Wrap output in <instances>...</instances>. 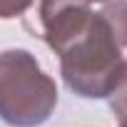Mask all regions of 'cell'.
<instances>
[{"instance_id":"6da1fadb","label":"cell","mask_w":127,"mask_h":127,"mask_svg":"<svg viewBox=\"0 0 127 127\" xmlns=\"http://www.w3.org/2000/svg\"><path fill=\"white\" fill-rule=\"evenodd\" d=\"M55 52L60 55V70L67 87L90 100L107 97L125 65L122 47L102 13H92L82 30Z\"/></svg>"},{"instance_id":"7a4b0ae2","label":"cell","mask_w":127,"mask_h":127,"mask_svg":"<svg viewBox=\"0 0 127 127\" xmlns=\"http://www.w3.org/2000/svg\"><path fill=\"white\" fill-rule=\"evenodd\" d=\"M57 105V85L28 50L0 52V120L13 127H37Z\"/></svg>"},{"instance_id":"3957f363","label":"cell","mask_w":127,"mask_h":127,"mask_svg":"<svg viewBox=\"0 0 127 127\" xmlns=\"http://www.w3.org/2000/svg\"><path fill=\"white\" fill-rule=\"evenodd\" d=\"M87 0H40V28L45 42L57 50L90 20Z\"/></svg>"},{"instance_id":"277c9868","label":"cell","mask_w":127,"mask_h":127,"mask_svg":"<svg viewBox=\"0 0 127 127\" xmlns=\"http://www.w3.org/2000/svg\"><path fill=\"white\" fill-rule=\"evenodd\" d=\"M102 15L110 23L117 45L122 47V52H127V0H115V3L105 5Z\"/></svg>"},{"instance_id":"5b68a950","label":"cell","mask_w":127,"mask_h":127,"mask_svg":"<svg viewBox=\"0 0 127 127\" xmlns=\"http://www.w3.org/2000/svg\"><path fill=\"white\" fill-rule=\"evenodd\" d=\"M107 100H110V107L117 115V120L127 115V60H125V65H122V70H120V75H117Z\"/></svg>"},{"instance_id":"8992f818","label":"cell","mask_w":127,"mask_h":127,"mask_svg":"<svg viewBox=\"0 0 127 127\" xmlns=\"http://www.w3.org/2000/svg\"><path fill=\"white\" fill-rule=\"evenodd\" d=\"M32 5V0H0V20L18 18Z\"/></svg>"},{"instance_id":"52a82bcc","label":"cell","mask_w":127,"mask_h":127,"mask_svg":"<svg viewBox=\"0 0 127 127\" xmlns=\"http://www.w3.org/2000/svg\"><path fill=\"white\" fill-rule=\"evenodd\" d=\"M120 127H127V115H125V117H120Z\"/></svg>"},{"instance_id":"ba28073f","label":"cell","mask_w":127,"mask_h":127,"mask_svg":"<svg viewBox=\"0 0 127 127\" xmlns=\"http://www.w3.org/2000/svg\"><path fill=\"white\" fill-rule=\"evenodd\" d=\"M87 3H105V0H87Z\"/></svg>"}]
</instances>
